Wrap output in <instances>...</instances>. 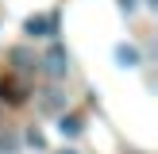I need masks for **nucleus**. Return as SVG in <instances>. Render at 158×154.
Instances as JSON below:
<instances>
[{
	"mask_svg": "<svg viewBox=\"0 0 158 154\" xmlns=\"http://www.w3.org/2000/svg\"><path fill=\"white\" fill-rule=\"evenodd\" d=\"M127 154H143V150H127Z\"/></svg>",
	"mask_w": 158,
	"mask_h": 154,
	"instance_id": "12",
	"label": "nucleus"
},
{
	"mask_svg": "<svg viewBox=\"0 0 158 154\" xmlns=\"http://www.w3.org/2000/svg\"><path fill=\"white\" fill-rule=\"evenodd\" d=\"M35 69H39V58L27 50V46H12V50H8V69L4 73H15V77H27L31 81Z\"/></svg>",
	"mask_w": 158,
	"mask_h": 154,
	"instance_id": "3",
	"label": "nucleus"
},
{
	"mask_svg": "<svg viewBox=\"0 0 158 154\" xmlns=\"http://www.w3.org/2000/svg\"><path fill=\"white\" fill-rule=\"evenodd\" d=\"M112 54H116V66H120V69H139V66H143V50H139L135 43H120Z\"/></svg>",
	"mask_w": 158,
	"mask_h": 154,
	"instance_id": "4",
	"label": "nucleus"
},
{
	"mask_svg": "<svg viewBox=\"0 0 158 154\" xmlns=\"http://www.w3.org/2000/svg\"><path fill=\"white\" fill-rule=\"evenodd\" d=\"M39 69H43L50 81H66V73H69V50L62 43H50L46 54L39 58Z\"/></svg>",
	"mask_w": 158,
	"mask_h": 154,
	"instance_id": "1",
	"label": "nucleus"
},
{
	"mask_svg": "<svg viewBox=\"0 0 158 154\" xmlns=\"http://www.w3.org/2000/svg\"><path fill=\"white\" fill-rule=\"evenodd\" d=\"M116 4H120L123 15H135V12H139V0H116Z\"/></svg>",
	"mask_w": 158,
	"mask_h": 154,
	"instance_id": "9",
	"label": "nucleus"
},
{
	"mask_svg": "<svg viewBox=\"0 0 158 154\" xmlns=\"http://www.w3.org/2000/svg\"><path fill=\"white\" fill-rule=\"evenodd\" d=\"M23 143H27L31 150H43V146H46V135L39 127H27V131H23Z\"/></svg>",
	"mask_w": 158,
	"mask_h": 154,
	"instance_id": "8",
	"label": "nucleus"
},
{
	"mask_svg": "<svg viewBox=\"0 0 158 154\" xmlns=\"http://www.w3.org/2000/svg\"><path fill=\"white\" fill-rule=\"evenodd\" d=\"M39 112H43V116H58V112H66V96H62L58 89L39 92Z\"/></svg>",
	"mask_w": 158,
	"mask_h": 154,
	"instance_id": "6",
	"label": "nucleus"
},
{
	"mask_svg": "<svg viewBox=\"0 0 158 154\" xmlns=\"http://www.w3.org/2000/svg\"><path fill=\"white\" fill-rule=\"evenodd\" d=\"M81 131H85V120L77 112H58V135L62 139H77Z\"/></svg>",
	"mask_w": 158,
	"mask_h": 154,
	"instance_id": "5",
	"label": "nucleus"
},
{
	"mask_svg": "<svg viewBox=\"0 0 158 154\" xmlns=\"http://www.w3.org/2000/svg\"><path fill=\"white\" fill-rule=\"evenodd\" d=\"M23 35L27 38H54L58 35V12H35L23 19Z\"/></svg>",
	"mask_w": 158,
	"mask_h": 154,
	"instance_id": "2",
	"label": "nucleus"
},
{
	"mask_svg": "<svg viewBox=\"0 0 158 154\" xmlns=\"http://www.w3.org/2000/svg\"><path fill=\"white\" fill-rule=\"evenodd\" d=\"M0 104H4V96H0Z\"/></svg>",
	"mask_w": 158,
	"mask_h": 154,
	"instance_id": "13",
	"label": "nucleus"
},
{
	"mask_svg": "<svg viewBox=\"0 0 158 154\" xmlns=\"http://www.w3.org/2000/svg\"><path fill=\"white\" fill-rule=\"evenodd\" d=\"M54 154H77V150H69V146H62V150H54Z\"/></svg>",
	"mask_w": 158,
	"mask_h": 154,
	"instance_id": "11",
	"label": "nucleus"
},
{
	"mask_svg": "<svg viewBox=\"0 0 158 154\" xmlns=\"http://www.w3.org/2000/svg\"><path fill=\"white\" fill-rule=\"evenodd\" d=\"M143 8H151V12H158V0H143Z\"/></svg>",
	"mask_w": 158,
	"mask_h": 154,
	"instance_id": "10",
	"label": "nucleus"
},
{
	"mask_svg": "<svg viewBox=\"0 0 158 154\" xmlns=\"http://www.w3.org/2000/svg\"><path fill=\"white\" fill-rule=\"evenodd\" d=\"M0 154H19V135L15 131H0Z\"/></svg>",
	"mask_w": 158,
	"mask_h": 154,
	"instance_id": "7",
	"label": "nucleus"
}]
</instances>
